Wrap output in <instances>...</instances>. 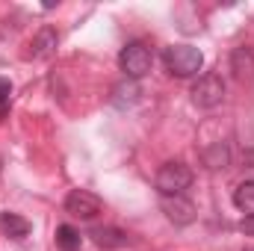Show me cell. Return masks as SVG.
<instances>
[{
	"label": "cell",
	"instance_id": "ba28073f",
	"mask_svg": "<svg viewBox=\"0 0 254 251\" xmlns=\"http://www.w3.org/2000/svg\"><path fill=\"white\" fill-rule=\"evenodd\" d=\"M231 71L240 83H252L254 80V54L249 48H237L231 54Z\"/></svg>",
	"mask_w": 254,
	"mask_h": 251
},
{
	"label": "cell",
	"instance_id": "30bf717a",
	"mask_svg": "<svg viewBox=\"0 0 254 251\" xmlns=\"http://www.w3.org/2000/svg\"><path fill=\"white\" fill-rule=\"evenodd\" d=\"M80 246H83V237L77 228H71V225L57 228V249L60 251H80Z\"/></svg>",
	"mask_w": 254,
	"mask_h": 251
},
{
	"label": "cell",
	"instance_id": "9a60e30c",
	"mask_svg": "<svg viewBox=\"0 0 254 251\" xmlns=\"http://www.w3.org/2000/svg\"><path fill=\"white\" fill-rule=\"evenodd\" d=\"M249 251H254V249H249Z\"/></svg>",
	"mask_w": 254,
	"mask_h": 251
},
{
	"label": "cell",
	"instance_id": "52a82bcc",
	"mask_svg": "<svg viewBox=\"0 0 254 251\" xmlns=\"http://www.w3.org/2000/svg\"><path fill=\"white\" fill-rule=\"evenodd\" d=\"M89 237L101 249H125L127 243H130V237H127L122 228H92Z\"/></svg>",
	"mask_w": 254,
	"mask_h": 251
},
{
	"label": "cell",
	"instance_id": "7c38bea8",
	"mask_svg": "<svg viewBox=\"0 0 254 251\" xmlns=\"http://www.w3.org/2000/svg\"><path fill=\"white\" fill-rule=\"evenodd\" d=\"M234 204L243 213L254 216V181H246V184H240V187L234 189Z\"/></svg>",
	"mask_w": 254,
	"mask_h": 251
},
{
	"label": "cell",
	"instance_id": "5b68a950",
	"mask_svg": "<svg viewBox=\"0 0 254 251\" xmlns=\"http://www.w3.org/2000/svg\"><path fill=\"white\" fill-rule=\"evenodd\" d=\"M101 207H104V201L89 189H71L68 198H65V213L74 216V219H83V222L95 219L101 213Z\"/></svg>",
	"mask_w": 254,
	"mask_h": 251
},
{
	"label": "cell",
	"instance_id": "6da1fadb",
	"mask_svg": "<svg viewBox=\"0 0 254 251\" xmlns=\"http://www.w3.org/2000/svg\"><path fill=\"white\" fill-rule=\"evenodd\" d=\"M163 63H166V71L172 77H195L204 65V57L192 45H172V48H166Z\"/></svg>",
	"mask_w": 254,
	"mask_h": 251
},
{
	"label": "cell",
	"instance_id": "7a4b0ae2",
	"mask_svg": "<svg viewBox=\"0 0 254 251\" xmlns=\"http://www.w3.org/2000/svg\"><path fill=\"white\" fill-rule=\"evenodd\" d=\"M192 178L195 175L187 163H166V166H160L154 184H157L160 195H184L192 187Z\"/></svg>",
	"mask_w": 254,
	"mask_h": 251
},
{
	"label": "cell",
	"instance_id": "8fae6325",
	"mask_svg": "<svg viewBox=\"0 0 254 251\" xmlns=\"http://www.w3.org/2000/svg\"><path fill=\"white\" fill-rule=\"evenodd\" d=\"M54 48H57V33H54L51 27H45V30L33 39V57H36V60H45V57L54 54Z\"/></svg>",
	"mask_w": 254,
	"mask_h": 251
},
{
	"label": "cell",
	"instance_id": "4fadbf2b",
	"mask_svg": "<svg viewBox=\"0 0 254 251\" xmlns=\"http://www.w3.org/2000/svg\"><path fill=\"white\" fill-rule=\"evenodd\" d=\"M9 104H12V86L9 80H0V119L9 113Z\"/></svg>",
	"mask_w": 254,
	"mask_h": 251
},
{
	"label": "cell",
	"instance_id": "9c48e42d",
	"mask_svg": "<svg viewBox=\"0 0 254 251\" xmlns=\"http://www.w3.org/2000/svg\"><path fill=\"white\" fill-rule=\"evenodd\" d=\"M0 231L9 240H27L30 231H33V225L24 216H18V213H0Z\"/></svg>",
	"mask_w": 254,
	"mask_h": 251
},
{
	"label": "cell",
	"instance_id": "5bb4252c",
	"mask_svg": "<svg viewBox=\"0 0 254 251\" xmlns=\"http://www.w3.org/2000/svg\"><path fill=\"white\" fill-rule=\"evenodd\" d=\"M240 231L249 234V237H254V216H246V219L240 222Z\"/></svg>",
	"mask_w": 254,
	"mask_h": 251
},
{
	"label": "cell",
	"instance_id": "8992f818",
	"mask_svg": "<svg viewBox=\"0 0 254 251\" xmlns=\"http://www.w3.org/2000/svg\"><path fill=\"white\" fill-rule=\"evenodd\" d=\"M160 207L172 225H192L195 222V204L184 195H160Z\"/></svg>",
	"mask_w": 254,
	"mask_h": 251
},
{
	"label": "cell",
	"instance_id": "277c9868",
	"mask_svg": "<svg viewBox=\"0 0 254 251\" xmlns=\"http://www.w3.org/2000/svg\"><path fill=\"white\" fill-rule=\"evenodd\" d=\"M225 101V80L219 74H201L192 83V104L201 110H213Z\"/></svg>",
	"mask_w": 254,
	"mask_h": 251
},
{
	"label": "cell",
	"instance_id": "3957f363",
	"mask_svg": "<svg viewBox=\"0 0 254 251\" xmlns=\"http://www.w3.org/2000/svg\"><path fill=\"white\" fill-rule=\"evenodd\" d=\"M119 65H122V71L130 80H142L154 65V54H151V48L145 42H130L119 54Z\"/></svg>",
	"mask_w": 254,
	"mask_h": 251
}]
</instances>
